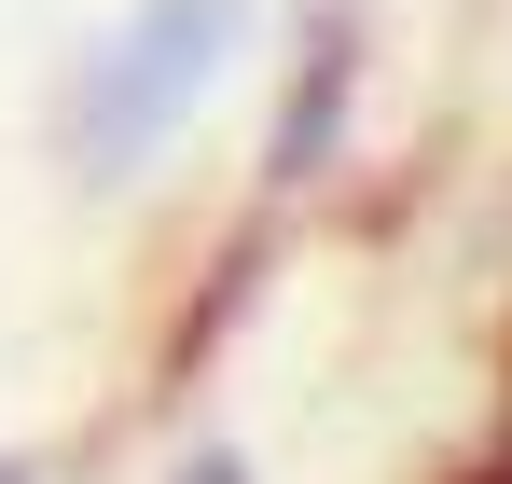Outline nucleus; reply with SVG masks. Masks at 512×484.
<instances>
[{
	"instance_id": "nucleus-1",
	"label": "nucleus",
	"mask_w": 512,
	"mask_h": 484,
	"mask_svg": "<svg viewBox=\"0 0 512 484\" xmlns=\"http://www.w3.org/2000/svg\"><path fill=\"white\" fill-rule=\"evenodd\" d=\"M222 42H236V0H139L84 56V83H70V166H84V180H125V166L208 97Z\"/></svg>"
},
{
	"instance_id": "nucleus-2",
	"label": "nucleus",
	"mask_w": 512,
	"mask_h": 484,
	"mask_svg": "<svg viewBox=\"0 0 512 484\" xmlns=\"http://www.w3.org/2000/svg\"><path fill=\"white\" fill-rule=\"evenodd\" d=\"M333 139H346V0H319V42H305V83H291V111H277V180L333 166Z\"/></svg>"
},
{
	"instance_id": "nucleus-3",
	"label": "nucleus",
	"mask_w": 512,
	"mask_h": 484,
	"mask_svg": "<svg viewBox=\"0 0 512 484\" xmlns=\"http://www.w3.org/2000/svg\"><path fill=\"white\" fill-rule=\"evenodd\" d=\"M180 484H250V471H236V457H194V471H180Z\"/></svg>"
},
{
	"instance_id": "nucleus-4",
	"label": "nucleus",
	"mask_w": 512,
	"mask_h": 484,
	"mask_svg": "<svg viewBox=\"0 0 512 484\" xmlns=\"http://www.w3.org/2000/svg\"><path fill=\"white\" fill-rule=\"evenodd\" d=\"M0 484H42V471H28V457H0Z\"/></svg>"
}]
</instances>
